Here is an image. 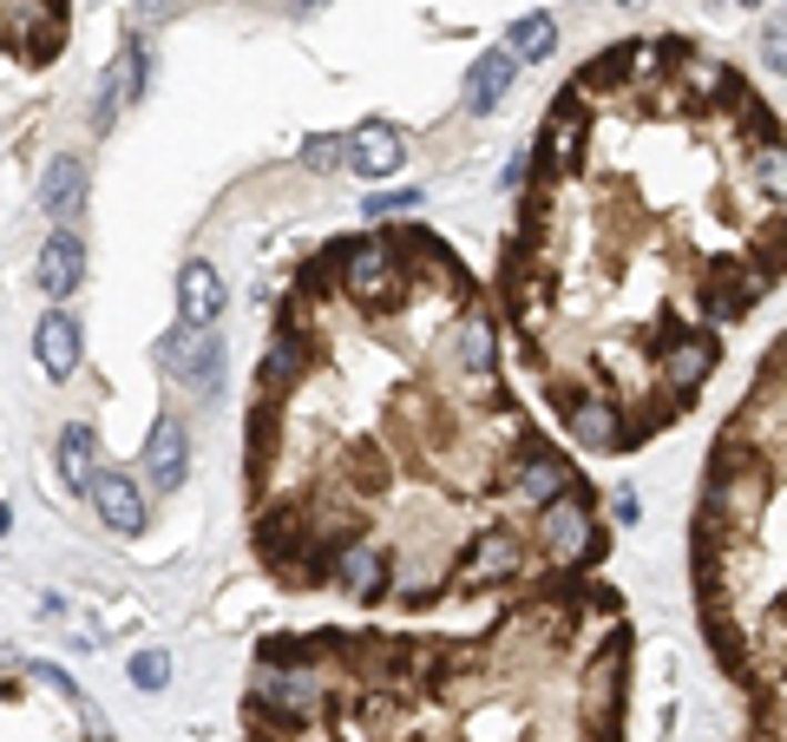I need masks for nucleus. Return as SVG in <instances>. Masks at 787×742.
<instances>
[{
  "instance_id": "4468645a",
  "label": "nucleus",
  "mask_w": 787,
  "mask_h": 742,
  "mask_svg": "<svg viewBox=\"0 0 787 742\" xmlns=\"http://www.w3.org/2000/svg\"><path fill=\"white\" fill-rule=\"evenodd\" d=\"M512 79H518V60H512V47H493V53H480L473 60V73H466V112H500V99L512 92Z\"/></svg>"
},
{
  "instance_id": "0eeeda50",
  "label": "nucleus",
  "mask_w": 787,
  "mask_h": 742,
  "mask_svg": "<svg viewBox=\"0 0 787 742\" xmlns=\"http://www.w3.org/2000/svg\"><path fill=\"white\" fill-rule=\"evenodd\" d=\"M164 355H171V362H178V374L191 381V394H204V401H211L216 388H223V342H216L211 329L178 322V329L164 335Z\"/></svg>"
},
{
  "instance_id": "423d86ee",
  "label": "nucleus",
  "mask_w": 787,
  "mask_h": 742,
  "mask_svg": "<svg viewBox=\"0 0 787 742\" xmlns=\"http://www.w3.org/2000/svg\"><path fill=\"white\" fill-rule=\"evenodd\" d=\"M72 40V0H0V53L20 67H53Z\"/></svg>"
},
{
  "instance_id": "dca6fc26",
  "label": "nucleus",
  "mask_w": 787,
  "mask_h": 742,
  "mask_svg": "<svg viewBox=\"0 0 787 742\" xmlns=\"http://www.w3.org/2000/svg\"><path fill=\"white\" fill-rule=\"evenodd\" d=\"M139 86H144V40H125V53H119V67L105 73V92H99V132L139 99Z\"/></svg>"
},
{
  "instance_id": "f8f14e48",
  "label": "nucleus",
  "mask_w": 787,
  "mask_h": 742,
  "mask_svg": "<svg viewBox=\"0 0 787 742\" xmlns=\"http://www.w3.org/2000/svg\"><path fill=\"white\" fill-rule=\"evenodd\" d=\"M79 277H85V243L72 237L67 223L47 237V250H40V270H33V283L47 290L53 302H67L72 290H79Z\"/></svg>"
},
{
  "instance_id": "7ed1b4c3",
  "label": "nucleus",
  "mask_w": 787,
  "mask_h": 742,
  "mask_svg": "<svg viewBox=\"0 0 787 742\" xmlns=\"http://www.w3.org/2000/svg\"><path fill=\"white\" fill-rule=\"evenodd\" d=\"M630 604L577 572L500 598L473 631H270L243 742H624Z\"/></svg>"
},
{
  "instance_id": "6ab92c4d",
  "label": "nucleus",
  "mask_w": 787,
  "mask_h": 742,
  "mask_svg": "<svg viewBox=\"0 0 787 742\" xmlns=\"http://www.w3.org/2000/svg\"><path fill=\"white\" fill-rule=\"evenodd\" d=\"M421 204V191H381V198H367L361 211H367V223H394L401 211H414Z\"/></svg>"
},
{
  "instance_id": "aec40b11",
  "label": "nucleus",
  "mask_w": 787,
  "mask_h": 742,
  "mask_svg": "<svg viewBox=\"0 0 787 742\" xmlns=\"http://www.w3.org/2000/svg\"><path fill=\"white\" fill-rule=\"evenodd\" d=\"M302 164H309V171H335V164H349V139H309V146H302Z\"/></svg>"
},
{
  "instance_id": "393cba45",
  "label": "nucleus",
  "mask_w": 787,
  "mask_h": 742,
  "mask_svg": "<svg viewBox=\"0 0 787 742\" xmlns=\"http://www.w3.org/2000/svg\"><path fill=\"white\" fill-rule=\"evenodd\" d=\"M735 7H761V0H735Z\"/></svg>"
},
{
  "instance_id": "6e6552de",
  "label": "nucleus",
  "mask_w": 787,
  "mask_h": 742,
  "mask_svg": "<svg viewBox=\"0 0 787 742\" xmlns=\"http://www.w3.org/2000/svg\"><path fill=\"white\" fill-rule=\"evenodd\" d=\"M79 315H72L67 302H53L40 322H33V355H40V369H47V381H72L79 374Z\"/></svg>"
},
{
  "instance_id": "a211bd4d",
  "label": "nucleus",
  "mask_w": 787,
  "mask_h": 742,
  "mask_svg": "<svg viewBox=\"0 0 787 742\" xmlns=\"http://www.w3.org/2000/svg\"><path fill=\"white\" fill-rule=\"evenodd\" d=\"M99 447H92V428H67L60 434V473H67V487H92L99 480Z\"/></svg>"
},
{
  "instance_id": "9d476101",
  "label": "nucleus",
  "mask_w": 787,
  "mask_h": 742,
  "mask_svg": "<svg viewBox=\"0 0 787 742\" xmlns=\"http://www.w3.org/2000/svg\"><path fill=\"white\" fill-rule=\"evenodd\" d=\"M184 473H191V434H184L178 414H164V421L151 428V441H144V480H151L158 493H178Z\"/></svg>"
},
{
  "instance_id": "f257e3e1",
  "label": "nucleus",
  "mask_w": 787,
  "mask_h": 742,
  "mask_svg": "<svg viewBox=\"0 0 787 742\" xmlns=\"http://www.w3.org/2000/svg\"><path fill=\"white\" fill-rule=\"evenodd\" d=\"M572 487L440 230L367 223L289 277L243 414V525L283 592L407 618L500 604L545 579L538 513Z\"/></svg>"
},
{
  "instance_id": "f3484780",
  "label": "nucleus",
  "mask_w": 787,
  "mask_h": 742,
  "mask_svg": "<svg viewBox=\"0 0 787 742\" xmlns=\"http://www.w3.org/2000/svg\"><path fill=\"white\" fill-rule=\"evenodd\" d=\"M505 47H512V60L518 67H538V60H552L558 53V20L538 7V13H518L512 20V33H505Z\"/></svg>"
},
{
  "instance_id": "2eb2a0df",
  "label": "nucleus",
  "mask_w": 787,
  "mask_h": 742,
  "mask_svg": "<svg viewBox=\"0 0 787 742\" xmlns=\"http://www.w3.org/2000/svg\"><path fill=\"white\" fill-rule=\"evenodd\" d=\"M79 204H85V158H53L47 164V178H40V211L53 223H72L79 218Z\"/></svg>"
},
{
  "instance_id": "5701e85b",
  "label": "nucleus",
  "mask_w": 787,
  "mask_h": 742,
  "mask_svg": "<svg viewBox=\"0 0 787 742\" xmlns=\"http://www.w3.org/2000/svg\"><path fill=\"white\" fill-rule=\"evenodd\" d=\"M171 7H178V0H139V27H158V20H171Z\"/></svg>"
},
{
  "instance_id": "412c9836",
  "label": "nucleus",
  "mask_w": 787,
  "mask_h": 742,
  "mask_svg": "<svg viewBox=\"0 0 787 742\" xmlns=\"http://www.w3.org/2000/svg\"><path fill=\"white\" fill-rule=\"evenodd\" d=\"M761 67L787 73V20H761Z\"/></svg>"
},
{
  "instance_id": "20e7f679",
  "label": "nucleus",
  "mask_w": 787,
  "mask_h": 742,
  "mask_svg": "<svg viewBox=\"0 0 787 742\" xmlns=\"http://www.w3.org/2000/svg\"><path fill=\"white\" fill-rule=\"evenodd\" d=\"M689 585L703 644L748 710L741 742H787V329L709 441Z\"/></svg>"
},
{
  "instance_id": "39448f33",
  "label": "nucleus",
  "mask_w": 787,
  "mask_h": 742,
  "mask_svg": "<svg viewBox=\"0 0 787 742\" xmlns=\"http://www.w3.org/2000/svg\"><path fill=\"white\" fill-rule=\"evenodd\" d=\"M604 559H611V525L597 520V487L584 480L538 513V565L545 579H577L597 572Z\"/></svg>"
},
{
  "instance_id": "9b49d317",
  "label": "nucleus",
  "mask_w": 787,
  "mask_h": 742,
  "mask_svg": "<svg viewBox=\"0 0 787 742\" xmlns=\"http://www.w3.org/2000/svg\"><path fill=\"white\" fill-rule=\"evenodd\" d=\"M178 315H184L191 329H216V315H223V277H216V263L191 257V263L178 270Z\"/></svg>"
},
{
  "instance_id": "1a4fd4ad",
  "label": "nucleus",
  "mask_w": 787,
  "mask_h": 742,
  "mask_svg": "<svg viewBox=\"0 0 787 742\" xmlns=\"http://www.w3.org/2000/svg\"><path fill=\"white\" fill-rule=\"evenodd\" d=\"M401 164H407V139L387 119H361L349 132V171L355 178H394Z\"/></svg>"
},
{
  "instance_id": "a878e982",
  "label": "nucleus",
  "mask_w": 787,
  "mask_h": 742,
  "mask_svg": "<svg viewBox=\"0 0 787 742\" xmlns=\"http://www.w3.org/2000/svg\"><path fill=\"white\" fill-rule=\"evenodd\" d=\"M617 7H644V0H617Z\"/></svg>"
},
{
  "instance_id": "f03ea898",
  "label": "nucleus",
  "mask_w": 787,
  "mask_h": 742,
  "mask_svg": "<svg viewBox=\"0 0 787 742\" xmlns=\"http://www.w3.org/2000/svg\"><path fill=\"white\" fill-rule=\"evenodd\" d=\"M572 158H532L500 243V315L558 434L637 453L696 414L722 335L787 283L768 191L775 106L683 33L617 40L565 79Z\"/></svg>"
},
{
  "instance_id": "b1692460",
  "label": "nucleus",
  "mask_w": 787,
  "mask_h": 742,
  "mask_svg": "<svg viewBox=\"0 0 787 742\" xmlns=\"http://www.w3.org/2000/svg\"><path fill=\"white\" fill-rule=\"evenodd\" d=\"M295 7H302V13H315V7H322V0H295Z\"/></svg>"
},
{
  "instance_id": "ddd939ff",
  "label": "nucleus",
  "mask_w": 787,
  "mask_h": 742,
  "mask_svg": "<svg viewBox=\"0 0 787 742\" xmlns=\"http://www.w3.org/2000/svg\"><path fill=\"white\" fill-rule=\"evenodd\" d=\"M85 493H92L99 520L112 525V532H125V539H132V532H144V493L132 487V473H99Z\"/></svg>"
},
{
  "instance_id": "4be33fe9",
  "label": "nucleus",
  "mask_w": 787,
  "mask_h": 742,
  "mask_svg": "<svg viewBox=\"0 0 787 742\" xmlns=\"http://www.w3.org/2000/svg\"><path fill=\"white\" fill-rule=\"evenodd\" d=\"M164 676H171V658H164V651H139V658H132V683H139V690H164Z\"/></svg>"
}]
</instances>
